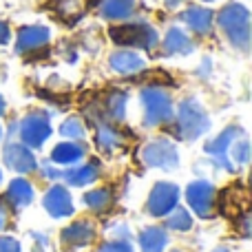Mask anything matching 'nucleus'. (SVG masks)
Masks as SVG:
<instances>
[{"label":"nucleus","instance_id":"14","mask_svg":"<svg viewBox=\"0 0 252 252\" xmlns=\"http://www.w3.org/2000/svg\"><path fill=\"white\" fill-rule=\"evenodd\" d=\"M179 18L197 35H210V31L215 27V11L208 7H201V4H192V7L184 9Z\"/></svg>","mask_w":252,"mask_h":252},{"label":"nucleus","instance_id":"2","mask_svg":"<svg viewBox=\"0 0 252 252\" xmlns=\"http://www.w3.org/2000/svg\"><path fill=\"white\" fill-rule=\"evenodd\" d=\"M210 128V118L204 104L195 97H186L177 106V137L184 142H195Z\"/></svg>","mask_w":252,"mask_h":252},{"label":"nucleus","instance_id":"27","mask_svg":"<svg viewBox=\"0 0 252 252\" xmlns=\"http://www.w3.org/2000/svg\"><path fill=\"white\" fill-rule=\"evenodd\" d=\"M230 161L237 166H246L250 161V142L241 135L239 139H235L230 146Z\"/></svg>","mask_w":252,"mask_h":252},{"label":"nucleus","instance_id":"20","mask_svg":"<svg viewBox=\"0 0 252 252\" xmlns=\"http://www.w3.org/2000/svg\"><path fill=\"white\" fill-rule=\"evenodd\" d=\"M84 155H87V146L82 142H60L51 151V164L71 168L80 159H84Z\"/></svg>","mask_w":252,"mask_h":252},{"label":"nucleus","instance_id":"25","mask_svg":"<svg viewBox=\"0 0 252 252\" xmlns=\"http://www.w3.org/2000/svg\"><path fill=\"white\" fill-rule=\"evenodd\" d=\"M166 228L175 232H188L192 228V215L188 208L175 206L168 215H166Z\"/></svg>","mask_w":252,"mask_h":252},{"label":"nucleus","instance_id":"1","mask_svg":"<svg viewBox=\"0 0 252 252\" xmlns=\"http://www.w3.org/2000/svg\"><path fill=\"white\" fill-rule=\"evenodd\" d=\"M217 27L221 29V33L226 35V40L239 51H248L250 49V11L246 4L241 2H228L219 9V13L215 16Z\"/></svg>","mask_w":252,"mask_h":252},{"label":"nucleus","instance_id":"33","mask_svg":"<svg viewBox=\"0 0 252 252\" xmlns=\"http://www.w3.org/2000/svg\"><path fill=\"white\" fill-rule=\"evenodd\" d=\"M182 2H184V0H164V4H166V7H170V9L177 7V4H182Z\"/></svg>","mask_w":252,"mask_h":252},{"label":"nucleus","instance_id":"3","mask_svg":"<svg viewBox=\"0 0 252 252\" xmlns=\"http://www.w3.org/2000/svg\"><path fill=\"white\" fill-rule=\"evenodd\" d=\"M144 106V126L157 128L173 120V97L161 87H146L139 93Z\"/></svg>","mask_w":252,"mask_h":252},{"label":"nucleus","instance_id":"22","mask_svg":"<svg viewBox=\"0 0 252 252\" xmlns=\"http://www.w3.org/2000/svg\"><path fill=\"white\" fill-rule=\"evenodd\" d=\"M168 246V232L164 226H148L139 232V250L142 252H164Z\"/></svg>","mask_w":252,"mask_h":252},{"label":"nucleus","instance_id":"7","mask_svg":"<svg viewBox=\"0 0 252 252\" xmlns=\"http://www.w3.org/2000/svg\"><path fill=\"white\" fill-rule=\"evenodd\" d=\"M186 201L199 219H210L217 208V188L208 179H197L186 186Z\"/></svg>","mask_w":252,"mask_h":252},{"label":"nucleus","instance_id":"17","mask_svg":"<svg viewBox=\"0 0 252 252\" xmlns=\"http://www.w3.org/2000/svg\"><path fill=\"white\" fill-rule=\"evenodd\" d=\"M166 56H190L195 51V42L190 40V35L186 33L179 27H170L164 35V42H161Z\"/></svg>","mask_w":252,"mask_h":252},{"label":"nucleus","instance_id":"29","mask_svg":"<svg viewBox=\"0 0 252 252\" xmlns=\"http://www.w3.org/2000/svg\"><path fill=\"white\" fill-rule=\"evenodd\" d=\"M0 252H20V241L13 237H0Z\"/></svg>","mask_w":252,"mask_h":252},{"label":"nucleus","instance_id":"5","mask_svg":"<svg viewBox=\"0 0 252 252\" xmlns=\"http://www.w3.org/2000/svg\"><path fill=\"white\" fill-rule=\"evenodd\" d=\"M139 157H142V164L148 166V168L177 170V166H179L177 146L166 137H157V139H151L148 144H144Z\"/></svg>","mask_w":252,"mask_h":252},{"label":"nucleus","instance_id":"16","mask_svg":"<svg viewBox=\"0 0 252 252\" xmlns=\"http://www.w3.org/2000/svg\"><path fill=\"white\" fill-rule=\"evenodd\" d=\"M2 199H4V204L11 206V208L22 210V208H27V206L33 201V186H31L27 179L16 177V179H11V182H9V186H7V190H4Z\"/></svg>","mask_w":252,"mask_h":252},{"label":"nucleus","instance_id":"38","mask_svg":"<svg viewBox=\"0 0 252 252\" xmlns=\"http://www.w3.org/2000/svg\"><path fill=\"white\" fill-rule=\"evenodd\" d=\"M170 252H182V250H170Z\"/></svg>","mask_w":252,"mask_h":252},{"label":"nucleus","instance_id":"24","mask_svg":"<svg viewBox=\"0 0 252 252\" xmlns=\"http://www.w3.org/2000/svg\"><path fill=\"white\" fill-rule=\"evenodd\" d=\"M84 204L93 210V213H104L106 208H111L113 204V190L111 188H93L84 195Z\"/></svg>","mask_w":252,"mask_h":252},{"label":"nucleus","instance_id":"36","mask_svg":"<svg viewBox=\"0 0 252 252\" xmlns=\"http://www.w3.org/2000/svg\"><path fill=\"white\" fill-rule=\"evenodd\" d=\"M0 184H2V170H0Z\"/></svg>","mask_w":252,"mask_h":252},{"label":"nucleus","instance_id":"13","mask_svg":"<svg viewBox=\"0 0 252 252\" xmlns=\"http://www.w3.org/2000/svg\"><path fill=\"white\" fill-rule=\"evenodd\" d=\"M95 239V223L91 219H78L62 230L60 241L66 248H82Z\"/></svg>","mask_w":252,"mask_h":252},{"label":"nucleus","instance_id":"26","mask_svg":"<svg viewBox=\"0 0 252 252\" xmlns=\"http://www.w3.org/2000/svg\"><path fill=\"white\" fill-rule=\"evenodd\" d=\"M60 135L71 139V142H82V139L87 137V128H84L82 120L73 115V118H66L64 122L60 124Z\"/></svg>","mask_w":252,"mask_h":252},{"label":"nucleus","instance_id":"28","mask_svg":"<svg viewBox=\"0 0 252 252\" xmlns=\"http://www.w3.org/2000/svg\"><path fill=\"white\" fill-rule=\"evenodd\" d=\"M97 252H135L130 241H122V239H111L97 248Z\"/></svg>","mask_w":252,"mask_h":252},{"label":"nucleus","instance_id":"12","mask_svg":"<svg viewBox=\"0 0 252 252\" xmlns=\"http://www.w3.org/2000/svg\"><path fill=\"white\" fill-rule=\"evenodd\" d=\"M42 206H44V210H47L51 217H56V219L71 217L73 210H75L73 199H71V192L66 190L64 186H60V184H53V186L44 192Z\"/></svg>","mask_w":252,"mask_h":252},{"label":"nucleus","instance_id":"32","mask_svg":"<svg viewBox=\"0 0 252 252\" xmlns=\"http://www.w3.org/2000/svg\"><path fill=\"white\" fill-rule=\"evenodd\" d=\"M7 221H9V210H7V204L0 201V230L7 228Z\"/></svg>","mask_w":252,"mask_h":252},{"label":"nucleus","instance_id":"34","mask_svg":"<svg viewBox=\"0 0 252 252\" xmlns=\"http://www.w3.org/2000/svg\"><path fill=\"white\" fill-rule=\"evenodd\" d=\"M4 111H7V104H4L2 95H0V115H4Z\"/></svg>","mask_w":252,"mask_h":252},{"label":"nucleus","instance_id":"8","mask_svg":"<svg viewBox=\"0 0 252 252\" xmlns=\"http://www.w3.org/2000/svg\"><path fill=\"white\" fill-rule=\"evenodd\" d=\"M241 135H244V128H241V126H228L226 130H221L217 137L210 139V142L206 144V153L210 155V159H213V164L217 166V168H223V170H228V173H235V164L230 161V146L235 139L241 137Z\"/></svg>","mask_w":252,"mask_h":252},{"label":"nucleus","instance_id":"30","mask_svg":"<svg viewBox=\"0 0 252 252\" xmlns=\"http://www.w3.org/2000/svg\"><path fill=\"white\" fill-rule=\"evenodd\" d=\"M111 235L113 237H118V239H122V241H130V228H126V226H113L111 228Z\"/></svg>","mask_w":252,"mask_h":252},{"label":"nucleus","instance_id":"21","mask_svg":"<svg viewBox=\"0 0 252 252\" xmlns=\"http://www.w3.org/2000/svg\"><path fill=\"white\" fill-rule=\"evenodd\" d=\"M97 13L111 22L128 20L135 13V0H97Z\"/></svg>","mask_w":252,"mask_h":252},{"label":"nucleus","instance_id":"19","mask_svg":"<svg viewBox=\"0 0 252 252\" xmlns=\"http://www.w3.org/2000/svg\"><path fill=\"white\" fill-rule=\"evenodd\" d=\"M102 173V166L97 159H91L82 166H75V168H69L62 173V182H66L69 186H89V184L97 182Z\"/></svg>","mask_w":252,"mask_h":252},{"label":"nucleus","instance_id":"15","mask_svg":"<svg viewBox=\"0 0 252 252\" xmlns=\"http://www.w3.org/2000/svg\"><path fill=\"white\" fill-rule=\"evenodd\" d=\"M109 66L120 75H133L139 73L142 69H146V60L139 53L130 51V49H118L115 53H111Z\"/></svg>","mask_w":252,"mask_h":252},{"label":"nucleus","instance_id":"37","mask_svg":"<svg viewBox=\"0 0 252 252\" xmlns=\"http://www.w3.org/2000/svg\"><path fill=\"white\" fill-rule=\"evenodd\" d=\"M204 2H215V0H204Z\"/></svg>","mask_w":252,"mask_h":252},{"label":"nucleus","instance_id":"18","mask_svg":"<svg viewBox=\"0 0 252 252\" xmlns=\"http://www.w3.org/2000/svg\"><path fill=\"white\" fill-rule=\"evenodd\" d=\"M95 146L102 153L113 155V153H118L124 146V133L109 122H97L95 124Z\"/></svg>","mask_w":252,"mask_h":252},{"label":"nucleus","instance_id":"35","mask_svg":"<svg viewBox=\"0 0 252 252\" xmlns=\"http://www.w3.org/2000/svg\"><path fill=\"white\" fill-rule=\"evenodd\" d=\"M213 252H232L230 248H226V246H219V248H215Z\"/></svg>","mask_w":252,"mask_h":252},{"label":"nucleus","instance_id":"9","mask_svg":"<svg viewBox=\"0 0 252 252\" xmlns=\"http://www.w3.org/2000/svg\"><path fill=\"white\" fill-rule=\"evenodd\" d=\"M179 195H182V190H179L177 184H173V182H157L155 186L151 188V192H148L146 213L151 215V217H157V219L166 217V215H168L170 210L177 206Z\"/></svg>","mask_w":252,"mask_h":252},{"label":"nucleus","instance_id":"4","mask_svg":"<svg viewBox=\"0 0 252 252\" xmlns=\"http://www.w3.org/2000/svg\"><path fill=\"white\" fill-rule=\"evenodd\" d=\"M109 35L120 47H135L144 51H153L159 44V33L148 22H126V25L111 27Z\"/></svg>","mask_w":252,"mask_h":252},{"label":"nucleus","instance_id":"31","mask_svg":"<svg viewBox=\"0 0 252 252\" xmlns=\"http://www.w3.org/2000/svg\"><path fill=\"white\" fill-rule=\"evenodd\" d=\"M11 40V29L4 20H0V44H7Z\"/></svg>","mask_w":252,"mask_h":252},{"label":"nucleus","instance_id":"6","mask_svg":"<svg viewBox=\"0 0 252 252\" xmlns=\"http://www.w3.org/2000/svg\"><path fill=\"white\" fill-rule=\"evenodd\" d=\"M53 128L49 122V113L44 111H31L18 124V135H20V142L29 148H40L49 137H51Z\"/></svg>","mask_w":252,"mask_h":252},{"label":"nucleus","instance_id":"10","mask_svg":"<svg viewBox=\"0 0 252 252\" xmlns=\"http://www.w3.org/2000/svg\"><path fill=\"white\" fill-rule=\"evenodd\" d=\"M2 161L9 170H13V173H22V175L38 168V159H35V155H33V148L25 146L22 142L4 144Z\"/></svg>","mask_w":252,"mask_h":252},{"label":"nucleus","instance_id":"39","mask_svg":"<svg viewBox=\"0 0 252 252\" xmlns=\"http://www.w3.org/2000/svg\"><path fill=\"white\" fill-rule=\"evenodd\" d=\"M0 137H2V128H0Z\"/></svg>","mask_w":252,"mask_h":252},{"label":"nucleus","instance_id":"11","mask_svg":"<svg viewBox=\"0 0 252 252\" xmlns=\"http://www.w3.org/2000/svg\"><path fill=\"white\" fill-rule=\"evenodd\" d=\"M49 40H51V31L44 25H27L16 35V53H20V56L35 53L47 47Z\"/></svg>","mask_w":252,"mask_h":252},{"label":"nucleus","instance_id":"23","mask_svg":"<svg viewBox=\"0 0 252 252\" xmlns=\"http://www.w3.org/2000/svg\"><path fill=\"white\" fill-rule=\"evenodd\" d=\"M126 104H128V93L126 91H111L104 100V115L111 122H122L126 118Z\"/></svg>","mask_w":252,"mask_h":252}]
</instances>
